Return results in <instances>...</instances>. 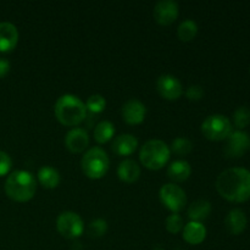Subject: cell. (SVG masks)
Returning a JSON list of instances; mask_svg holds the SVG:
<instances>
[{"mask_svg":"<svg viewBox=\"0 0 250 250\" xmlns=\"http://www.w3.org/2000/svg\"><path fill=\"white\" fill-rule=\"evenodd\" d=\"M122 119L129 125H139L144 121L146 115V105L138 99H129L122 105Z\"/></svg>","mask_w":250,"mask_h":250,"instance_id":"obj_12","label":"cell"},{"mask_svg":"<svg viewBox=\"0 0 250 250\" xmlns=\"http://www.w3.org/2000/svg\"><path fill=\"white\" fill-rule=\"evenodd\" d=\"M105 106H106V100L100 94L90 95L85 102V107L93 114H99L105 109Z\"/></svg>","mask_w":250,"mask_h":250,"instance_id":"obj_25","label":"cell"},{"mask_svg":"<svg viewBox=\"0 0 250 250\" xmlns=\"http://www.w3.org/2000/svg\"><path fill=\"white\" fill-rule=\"evenodd\" d=\"M54 112L60 124L63 126L73 127L84 121L87 116L85 104L73 94H63L56 100Z\"/></svg>","mask_w":250,"mask_h":250,"instance_id":"obj_3","label":"cell"},{"mask_svg":"<svg viewBox=\"0 0 250 250\" xmlns=\"http://www.w3.org/2000/svg\"><path fill=\"white\" fill-rule=\"evenodd\" d=\"M178 12H180V9H178L177 2L173 0H161L156 2L154 6L153 15L159 24L168 26L177 20Z\"/></svg>","mask_w":250,"mask_h":250,"instance_id":"obj_10","label":"cell"},{"mask_svg":"<svg viewBox=\"0 0 250 250\" xmlns=\"http://www.w3.org/2000/svg\"><path fill=\"white\" fill-rule=\"evenodd\" d=\"M233 122L237 128H244L250 124V110L247 106H241L234 111Z\"/></svg>","mask_w":250,"mask_h":250,"instance_id":"obj_26","label":"cell"},{"mask_svg":"<svg viewBox=\"0 0 250 250\" xmlns=\"http://www.w3.org/2000/svg\"><path fill=\"white\" fill-rule=\"evenodd\" d=\"M193 144L189 139L185 138V137H177V138L173 139L172 144H171V149L176 155H188V154L192 151Z\"/></svg>","mask_w":250,"mask_h":250,"instance_id":"obj_24","label":"cell"},{"mask_svg":"<svg viewBox=\"0 0 250 250\" xmlns=\"http://www.w3.org/2000/svg\"><path fill=\"white\" fill-rule=\"evenodd\" d=\"M117 176L124 182L133 183L141 176V167H139V165L134 160L126 159L117 167Z\"/></svg>","mask_w":250,"mask_h":250,"instance_id":"obj_18","label":"cell"},{"mask_svg":"<svg viewBox=\"0 0 250 250\" xmlns=\"http://www.w3.org/2000/svg\"><path fill=\"white\" fill-rule=\"evenodd\" d=\"M210 212H211V204L208 200L199 199L190 204L189 209H188V217L190 219V221L202 222L203 220L209 217Z\"/></svg>","mask_w":250,"mask_h":250,"instance_id":"obj_20","label":"cell"},{"mask_svg":"<svg viewBox=\"0 0 250 250\" xmlns=\"http://www.w3.org/2000/svg\"><path fill=\"white\" fill-rule=\"evenodd\" d=\"M88 144H89V137H88V133L83 128L75 127L71 131H68L65 137L66 148L73 154L84 151L87 149Z\"/></svg>","mask_w":250,"mask_h":250,"instance_id":"obj_13","label":"cell"},{"mask_svg":"<svg viewBox=\"0 0 250 250\" xmlns=\"http://www.w3.org/2000/svg\"><path fill=\"white\" fill-rule=\"evenodd\" d=\"M183 239L187 243L197 246L204 242L205 237H207V229L202 222L190 221L189 224L186 225L183 227Z\"/></svg>","mask_w":250,"mask_h":250,"instance_id":"obj_17","label":"cell"},{"mask_svg":"<svg viewBox=\"0 0 250 250\" xmlns=\"http://www.w3.org/2000/svg\"><path fill=\"white\" fill-rule=\"evenodd\" d=\"M225 225H226V229L229 233L238 236L246 231L248 219H247L244 211H242L241 209H233L229 212V215L225 219Z\"/></svg>","mask_w":250,"mask_h":250,"instance_id":"obj_15","label":"cell"},{"mask_svg":"<svg viewBox=\"0 0 250 250\" xmlns=\"http://www.w3.org/2000/svg\"><path fill=\"white\" fill-rule=\"evenodd\" d=\"M166 229L170 233L176 234L183 229V219L178 214H172L166 219Z\"/></svg>","mask_w":250,"mask_h":250,"instance_id":"obj_27","label":"cell"},{"mask_svg":"<svg viewBox=\"0 0 250 250\" xmlns=\"http://www.w3.org/2000/svg\"><path fill=\"white\" fill-rule=\"evenodd\" d=\"M186 97L189 100H200L204 97V89L200 85L194 84L190 85L187 90H186Z\"/></svg>","mask_w":250,"mask_h":250,"instance_id":"obj_30","label":"cell"},{"mask_svg":"<svg viewBox=\"0 0 250 250\" xmlns=\"http://www.w3.org/2000/svg\"><path fill=\"white\" fill-rule=\"evenodd\" d=\"M137 146H138V141L132 134H121V136L116 137L112 143V151L120 156H127L131 155L136 151Z\"/></svg>","mask_w":250,"mask_h":250,"instance_id":"obj_16","label":"cell"},{"mask_svg":"<svg viewBox=\"0 0 250 250\" xmlns=\"http://www.w3.org/2000/svg\"><path fill=\"white\" fill-rule=\"evenodd\" d=\"M37 177H38L39 183L48 189L56 188L60 183V173L56 168L51 167V166H43V167L39 168Z\"/></svg>","mask_w":250,"mask_h":250,"instance_id":"obj_21","label":"cell"},{"mask_svg":"<svg viewBox=\"0 0 250 250\" xmlns=\"http://www.w3.org/2000/svg\"><path fill=\"white\" fill-rule=\"evenodd\" d=\"M11 166L12 160L9 154L0 150V177L9 173L10 170H11Z\"/></svg>","mask_w":250,"mask_h":250,"instance_id":"obj_29","label":"cell"},{"mask_svg":"<svg viewBox=\"0 0 250 250\" xmlns=\"http://www.w3.org/2000/svg\"><path fill=\"white\" fill-rule=\"evenodd\" d=\"M4 189L7 197L15 202H28L36 194L37 181L29 171L17 170L7 176Z\"/></svg>","mask_w":250,"mask_h":250,"instance_id":"obj_2","label":"cell"},{"mask_svg":"<svg viewBox=\"0 0 250 250\" xmlns=\"http://www.w3.org/2000/svg\"><path fill=\"white\" fill-rule=\"evenodd\" d=\"M159 94L167 100H176L182 95L183 89L180 81L172 75H161L156 81Z\"/></svg>","mask_w":250,"mask_h":250,"instance_id":"obj_11","label":"cell"},{"mask_svg":"<svg viewBox=\"0 0 250 250\" xmlns=\"http://www.w3.org/2000/svg\"><path fill=\"white\" fill-rule=\"evenodd\" d=\"M171 150L165 142L151 139L144 143L139 151L141 163L149 170H160L170 160Z\"/></svg>","mask_w":250,"mask_h":250,"instance_id":"obj_4","label":"cell"},{"mask_svg":"<svg viewBox=\"0 0 250 250\" xmlns=\"http://www.w3.org/2000/svg\"><path fill=\"white\" fill-rule=\"evenodd\" d=\"M202 132L209 141H225L232 133V124L225 115H210L202 124Z\"/></svg>","mask_w":250,"mask_h":250,"instance_id":"obj_6","label":"cell"},{"mask_svg":"<svg viewBox=\"0 0 250 250\" xmlns=\"http://www.w3.org/2000/svg\"><path fill=\"white\" fill-rule=\"evenodd\" d=\"M19 42V31L11 22H0V53L11 51Z\"/></svg>","mask_w":250,"mask_h":250,"instance_id":"obj_14","label":"cell"},{"mask_svg":"<svg viewBox=\"0 0 250 250\" xmlns=\"http://www.w3.org/2000/svg\"><path fill=\"white\" fill-rule=\"evenodd\" d=\"M250 146V138L248 133L243 131H236L232 132L229 137H227L226 146H225V154L229 158H241Z\"/></svg>","mask_w":250,"mask_h":250,"instance_id":"obj_9","label":"cell"},{"mask_svg":"<svg viewBox=\"0 0 250 250\" xmlns=\"http://www.w3.org/2000/svg\"><path fill=\"white\" fill-rule=\"evenodd\" d=\"M198 33V26L193 20H185L183 22H181V24L178 26L177 34L178 38L183 42H189L192 39H194V37Z\"/></svg>","mask_w":250,"mask_h":250,"instance_id":"obj_23","label":"cell"},{"mask_svg":"<svg viewBox=\"0 0 250 250\" xmlns=\"http://www.w3.org/2000/svg\"><path fill=\"white\" fill-rule=\"evenodd\" d=\"M82 171L87 177L92 180L103 178L109 171L110 160L106 151L99 146H94L85 151L81 160Z\"/></svg>","mask_w":250,"mask_h":250,"instance_id":"obj_5","label":"cell"},{"mask_svg":"<svg viewBox=\"0 0 250 250\" xmlns=\"http://www.w3.org/2000/svg\"><path fill=\"white\" fill-rule=\"evenodd\" d=\"M56 229L59 233L68 239L78 238L84 231V224L78 214L73 211H63L56 219Z\"/></svg>","mask_w":250,"mask_h":250,"instance_id":"obj_7","label":"cell"},{"mask_svg":"<svg viewBox=\"0 0 250 250\" xmlns=\"http://www.w3.org/2000/svg\"><path fill=\"white\" fill-rule=\"evenodd\" d=\"M106 229H107L106 221L103 219H97L94 220V221L90 222L88 231H89V234L92 237H102L103 234H105Z\"/></svg>","mask_w":250,"mask_h":250,"instance_id":"obj_28","label":"cell"},{"mask_svg":"<svg viewBox=\"0 0 250 250\" xmlns=\"http://www.w3.org/2000/svg\"><path fill=\"white\" fill-rule=\"evenodd\" d=\"M216 190L229 202H247L250 199V171L243 167H232L222 171L217 176Z\"/></svg>","mask_w":250,"mask_h":250,"instance_id":"obj_1","label":"cell"},{"mask_svg":"<svg viewBox=\"0 0 250 250\" xmlns=\"http://www.w3.org/2000/svg\"><path fill=\"white\" fill-rule=\"evenodd\" d=\"M190 173H192V167H190L189 163H187L186 160L173 161L167 168L168 178L175 182H183V181L188 180Z\"/></svg>","mask_w":250,"mask_h":250,"instance_id":"obj_19","label":"cell"},{"mask_svg":"<svg viewBox=\"0 0 250 250\" xmlns=\"http://www.w3.org/2000/svg\"><path fill=\"white\" fill-rule=\"evenodd\" d=\"M159 197H160V202L163 203L164 207L167 208L173 214H177L187 204V195H186V192L180 186H176L173 183L164 185L160 188Z\"/></svg>","mask_w":250,"mask_h":250,"instance_id":"obj_8","label":"cell"},{"mask_svg":"<svg viewBox=\"0 0 250 250\" xmlns=\"http://www.w3.org/2000/svg\"><path fill=\"white\" fill-rule=\"evenodd\" d=\"M115 127L110 121H102L95 126L94 139L99 144L107 143L114 137Z\"/></svg>","mask_w":250,"mask_h":250,"instance_id":"obj_22","label":"cell"},{"mask_svg":"<svg viewBox=\"0 0 250 250\" xmlns=\"http://www.w3.org/2000/svg\"><path fill=\"white\" fill-rule=\"evenodd\" d=\"M10 71V62L6 59L0 58V78L5 77Z\"/></svg>","mask_w":250,"mask_h":250,"instance_id":"obj_31","label":"cell"}]
</instances>
